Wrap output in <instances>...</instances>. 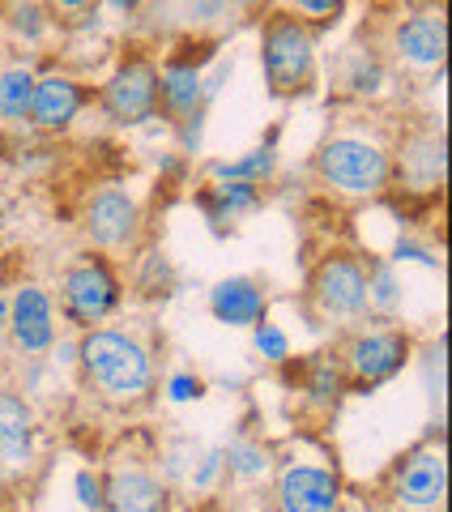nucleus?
Returning a JSON list of instances; mask_svg holds the SVG:
<instances>
[{
	"label": "nucleus",
	"mask_w": 452,
	"mask_h": 512,
	"mask_svg": "<svg viewBox=\"0 0 452 512\" xmlns=\"http://www.w3.org/2000/svg\"><path fill=\"white\" fill-rule=\"evenodd\" d=\"M77 363L107 402H141L154 389L150 350L120 329H86L82 346H77Z\"/></svg>",
	"instance_id": "1"
},
{
	"label": "nucleus",
	"mask_w": 452,
	"mask_h": 512,
	"mask_svg": "<svg viewBox=\"0 0 452 512\" xmlns=\"http://www.w3.org/2000/svg\"><path fill=\"white\" fill-rule=\"evenodd\" d=\"M261 69L273 99H299L316 86V26L290 9H273L261 22Z\"/></svg>",
	"instance_id": "2"
},
{
	"label": "nucleus",
	"mask_w": 452,
	"mask_h": 512,
	"mask_svg": "<svg viewBox=\"0 0 452 512\" xmlns=\"http://www.w3.org/2000/svg\"><path fill=\"white\" fill-rule=\"evenodd\" d=\"M316 175L342 197H380L393 184V158L376 141L342 133L316 150Z\"/></svg>",
	"instance_id": "3"
},
{
	"label": "nucleus",
	"mask_w": 452,
	"mask_h": 512,
	"mask_svg": "<svg viewBox=\"0 0 452 512\" xmlns=\"http://www.w3.org/2000/svg\"><path fill=\"white\" fill-rule=\"evenodd\" d=\"M60 303L64 316L73 320L77 329H94L120 308V278L103 256H86L64 269L60 278Z\"/></svg>",
	"instance_id": "4"
},
{
	"label": "nucleus",
	"mask_w": 452,
	"mask_h": 512,
	"mask_svg": "<svg viewBox=\"0 0 452 512\" xmlns=\"http://www.w3.org/2000/svg\"><path fill=\"white\" fill-rule=\"evenodd\" d=\"M312 303L325 320H337V325H354L363 320L367 308V269L363 261H354L346 252H333L316 265L312 274Z\"/></svg>",
	"instance_id": "5"
},
{
	"label": "nucleus",
	"mask_w": 452,
	"mask_h": 512,
	"mask_svg": "<svg viewBox=\"0 0 452 512\" xmlns=\"http://www.w3.org/2000/svg\"><path fill=\"white\" fill-rule=\"evenodd\" d=\"M103 111L111 124L137 128L158 116V64L150 56H124L103 82Z\"/></svg>",
	"instance_id": "6"
},
{
	"label": "nucleus",
	"mask_w": 452,
	"mask_h": 512,
	"mask_svg": "<svg viewBox=\"0 0 452 512\" xmlns=\"http://www.w3.org/2000/svg\"><path fill=\"white\" fill-rule=\"evenodd\" d=\"M342 359H346V372L371 389V384L393 380L401 367L410 363V333H401V329H363V333H354L350 338Z\"/></svg>",
	"instance_id": "7"
},
{
	"label": "nucleus",
	"mask_w": 452,
	"mask_h": 512,
	"mask_svg": "<svg viewBox=\"0 0 452 512\" xmlns=\"http://www.w3.org/2000/svg\"><path fill=\"white\" fill-rule=\"evenodd\" d=\"M82 231H86V239L94 248H124V244H133L137 231H141V205H137V197H128L120 184L99 188L86 201Z\"/></svg>",
	"instance_id": "8"
},
{
	"label": "nucleus",
	"mask_w": 452,
	"mask_h": 512,
	"mask_svg": "<svg viewBox=\"0 0 452 512\" xmlns=\"http://www.w3.org/2000/svg\"><path fill=\"white\" fill-rule=\"evenodd\" d=\"M9 338L18 355H47L56 346V308L39 282H26L9 299Z\"/></svg>",
	"instance_id": "9"
},
{
	"label": "nucleus",
	"mask_w": 452,
	"mask_h": 512,
	"mask_svg": "<svg viewBox=\"0 0 452 512\" xmlns=\"http://www.w3.org/2000/svg\"><path fill=\"white\" fill-rule=\"evenodd\" d=\"M393 52L414 69H440L448 56V18L444 9H414L393 26Z\"/></svg>",
	"instance_id": "10"
},
{
	"label": "nucleus",
	"mask_w": 452,
	"mask_h": 512,
	"mask_svg": "<svg viewBox=\"0 0 452 512\" xmlns=\"http://www.w3.org/2000/svg\"><path fill=\"white\" fill-rule=\"evenodd\" d=\"M342 504V483L325 466L295 461L278 478V508L282 512H337Z\"/></svg>",
	"instance_id": "11"
},
{
	"label": "nucleus",
	"mask_w": 452,
	"mask_h": 512,
	"mask_svg": "<svg viewBox=\"0 0 452 512\" xmlns=\"http://www.w3.org/2000/svg\"><path fill=\"white\" fill-rule=\"evenodd\" d=\"M393 495L406 508H418V512L440 508L444 495H448V461H444V453H435V448H418V453H410L397 466Z\"/></svg>",
	"instance_id": "12"
},
{
	"label": "nucleus",
	"mask_w": 452,
	"mask_h": 512,
	"mask_svg": "<svg viewBox=\"0 0 452 512\" xmlns=\"http://www.w3.org/2000/svg\"><path fill=\"white\" fill-rule=\"evenodd\" d=\"M86 103V90L73 73H35V94H30V120L43 133H60L77 120V111Z\"/></svg>",
	"instance_id": "13"
},
{
	"label": "nucleus",
	"mask_w": 452,
	"mask_h": 512,
	"mask_svg": "<svg viewBox=\"0 0 452 512\" xmlns=\"http://www.w3.org/2000/svg\"><path fill=\"white\" fill-rule=\"evenodd\" d=\"M107 512H171V491L154 470L145 466H116L103 483Z\"/></svg>",
	"instance_id": "14"
},
{
	"label": "nucleus",
	"mask_w": 452,
	"mask_h": 512,
	"mask_svg": "<svg viewBox=\"0 0 452 512\" xmlns=\"http://www.w3.org/2000/svg\"><path fill=\"white\" fill-rule=\"evenodd\" d=\"M209 312H214L218 325L252 329L265 320L269 295H265V286L252 282V278H222L214 291H209Z\"/></svg>",
	"instance_id": "15"
},
{
	"label": "nucleus",
	"mask_w": 452,
	"mask_h": 512,
	"mask_svg": "<svg viewBox=\"0 0 452 512\" xmlns=\"http://www.w3.org/2000/svg\"><path fill=\"white\" fill-rule=\"evenodd\" d=\"M35 457V410L13 389H0V466L26 470Z\"/></svg>",
	"instance_id": "16"
},
{
	"label": "nucleus",
	"mask_w": 452,
	"mask_h": 512,
	"mask_svg": "<svg viewBox=\"0 0 452 512\" xmlns=\"http://www.w3.org/2000/svg\"><path fill=\"white\" fill-rule=\"evenodd\" d=\"M397 167H401V180H406L414 192L440 188L444 184V133L440 128H423V133L401 141Z\"/></svg>",
	"instance_id": "17"
},
{
	"label": "nucleus",
	"mask_w": 452,
	"mask_h": 512,
	"mask_svg": "<svg viewBox=\"0 0 452 512\" xmlns=\"http://www.w3.org/2000/svg\"><path fill=\"white\" fill-rule=\"evenodd\" d=\"M209 94V82L197 60H167L158 69V107H167L171 116H197Z\"/></svg>",
	"instance_id": "18"
},
{
	"label": "nucleus",
	"mask_w": 452,
	"mask_h": 512,
	"mask_svg": "<svg viewBox=\"0 0 452 512\" xmlns=\"http://www.w3.org/2000/svg\"><path fill=\"white\" fill-rule=\"evenodd\" d=\"M261 184H248V180H218V184H209L197 205H201V214L209 218V227L214 231H226L231 222L239 218H248L252 210H261Z\"/></svg>",
	"instance_id": "19"
},
{
	"label": "nucleus",
	"mask_w": 452,
	"mask_h": 512,
	"mask_svg": "<svg viewBox=\"0 0 452 512\" xmlns=\"http://www.w3.org/2000/svg\"><path fill=\"white\" fill-rule=\"evenodd\" d=\"M30 94H35V73H30L26 64L0 69V120L26 124L30 120Z\"/></svg>",
	"instance_id": "20"
},
{
	"label": "nucleus",
	"mask_w": 452,
	"mask_h": 512,
	"mask_svg": "<svg viewBox=\"0 0 452 512\" xmlns=\"http://www.w3.org/2000/svg\"><path fill=\"white\" fill-rule=\"evenodd\" d=\"M273 171H278V150H273V141L248 150L244 158H235V163H209V175H214V180H248V184H261V188Z\"/></svg>",
	"instance_id": "21"
},
{
	"label": "nucleus",
	"mask_w": 452,
	"mask_h": 512,
	"mask_svg": "<svg viewBox=\"0 0 452 512\" xmlns=\"http://www.w3.org/2000/svg\"><path fill=\"white\" fill-rule=\"evenodd\" d=\"M231 0H175V18H180L188 30H209L231 22Z\"/></svg>",
	"instance_id": "22"
},
{
	"label": "nucleus",
	"mask_w": 452,
	"mask_h": 512,
	"mask_svg": "<svg viewBox=\"0 0 452 512\" xmlns=\"http://www.w3.org/2000/svg\"><path fill=\"white\" fill-rule=\"evenodd\" d=\"M367 308H380V312L401 308V286H397V274L389 265L367 269Z\"/></svg>",
	"instance_id": "23"
},
{
	"label": "nucleus",
	"mask_w": 452,
	"mask_h": 512,
	"mask_svg": "<svg viewBox=\"0 0 452 512\" xmlns=\"http://www.w3.org/2000/svg\"><path fill=\"white\" fill-rule=\"evenodd\" d=\"M286 5L308 26H325V22H337V13L346 9V0H286Z\"/></svg>",
	"instance_id": "24"
},
{
	"label": "nucleus",
	"mask_w": 452,
	"mask_h": 512,
	"mask_svg": "<svg viewBox=\"0 0 452 512\" xmlns=\"http://www.w3.org/2000/svg\"><path fill=\"white\" fill-rule=\"evenodd\" d=\"M226 461H231V470H235V474H244V478H256V474H265V470H269L265 448H256V444H231Z\"/></svg>",
	"instance_id": "25"
},
{
	"label": "nucleus",
	"mask_w": 452,
	"mask_h": 512,
	"mask_svg": "<svg viewBox=\"0 0 452 512\" xmlns=\"http://www.w3.org/2000/svg\"><path fill=\"white\" fill-rule=\"evenodd\" d=\"M252 329H256L252 342H256V350H261L269 363H282L290 355V342H286V333L278 325H265V320H261V325H252Z\"/></svg>",
	"instance_id": "26"
},
{
	"label": "nucleus",
	"mask_w": 452,
	"mask_h": 512,
	"mask_svg": "<svg viewBox=\"0 0 452 512\" xmlns=\"http://www.w3.org/2000/svg\"><path fill=\"white\" fill-rule=\"evenodd\" d=\"M77 500H82V508H90V512H103V483L90 470L77 474Z\"/></svg>",
	"instance_id": "27"
},
{
	"label": "nucleus",
	"mask_w": 452,
	"mask_h": 512,
	"mask_svg": "<svg viewBox=\"0 0 452 512\" xmlns=\"http://www.w3.org/2000/svg\"><path fill=\"white\" fill-rule=\"evenodd\" d=\"M380 82H384L380 64H376V60H359V69L350 73V82H346V86H350V90H367V94H371V90H380Z\"/></svg>",
	"instance_id": "28"
},
{
	"label": "nucleus",
	"mask_w": 452,
	"mask_h": 512,
	"mask_svg": "<svg viewBox=\"0 0 452 512\" xmlns=\"http://www.w3.org/2000/svg\"><path fill=\"white\" fill-rule=\"evenodd\" d=\"M337 389H342V380H337V372L325 363V367H316V380H312V393L320 397V402H337Z\"/></svg>",
	"instance_id": "29"
},
{
	"label": "nucleus",
	"mask_w": 452,
	"mask_h": 512,
	"mask_svg": "<svg viewBox=\"0 0 452 512\" xmlns=\"http://www.w3.org/2000/svg\"><path fill=\"white\" fill-rule=\"evenodd\" d=\"M192 397H201V380L197 376H175L171 380V402H192Z\"/></svg>",
	"instance_id": "30"
},
{
	"label": "nucleus",
	"mask_w": 452,
	"mask_h": 512,
	"mask_svg": "<svg viewBox=\"0 0 452 512\" xmlns=\"http://www.w3.org/2000/svg\"><path fill=\"white\" fill-rule=\"evenodd\" d=\"M218 466H222V457H218V453H209V457H205V466L192 474V483H197V487H209V478L218 474Z\"/></svg>",
	"instance_id": "31"
},
{
	"label": "nucleus",
	"mask_w": 452,
	"mask_h": 512,
	"mask_svg": "<svg viewBox=\"0 0 452 512\" xmlns=\"http://www.w3.org/2000/svg\"><path fill=\"white\" fill-rule=\"evenodd\" d=\"M56 9H69V13H77V9H90V5H99V0H52Z\"/></svg>",
	"instance_id": "32"
},
{
	"label": "nucleus",
	"mask_w": 452,
	"mask_h": 512,
	"mask_svg": "<svg viewBox=\"0 0 452 512\" xmlns=\"http://www.w3.org/2000/svg\"><path fill=\"white\" fill-rule=\"evenodd\" d=\"M107 9H116V13H137L141 0H107Z\"/></svg>",
	"instance_id": "33"
},
{
	"label": "nucleus",
	"mask_w": 452,
	"mask_h": 512,
	"mask_svg": "<svg viewBox=\"0 0 452 512\" xmlns=\"http://www.w3.org/2000/svg\"><path fill=\"white\" fill-rule=\"evenodd\" d=\"M269 0H231V9H244V13H256V9H265Z\"/></svg>",
	"instance_id": "34"
},
{
	"label": "nucleus",
	"mask_w": 452,
	"mask_h": 512,
	"mask_svg": "<svg viewBox=\"0 0 452 512\" xmlns=\"http://www.w3.org/2000/svg\"><path fill=\"white\" fill-rule=\"evenodd\" d=\"M5 329H9V299L0 295V333H5Z\"/></svg>",
	"instance_id": "35"
}]
</instances>
